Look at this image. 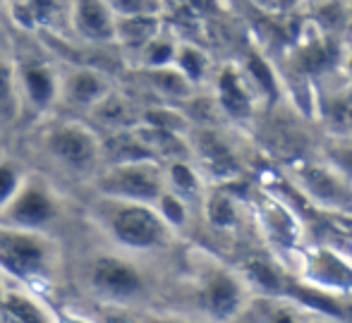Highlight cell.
I'll return each instance as SVG.
<instances>
[{"mask_svg": "<svg viewBox=\"0 0 352 323\" xmlns=\"http://www.w3.org/2000/svg\"><path fill=\"white\" fill-rule=\"evenodd\" d=\"M32 134V151L38 156L48 180L58 187L91 185L103 166V137L79 118H43Z\"/></svg>", "mask_w": 352, "mask_h": 323, "instance_id": "1", "label": "cell"}, {"mask_svg": "<svg viewBox=\"0 0 352 323\" xmlns=\"http://www.w3.org/2000/svg\"><path fill=\"white\" fill-rule=\"evenodd\" d=\"M79 285L98 307L130 311H140L153 295V280L144 268L142 256L111 245L89 252L79 261Z\"/></svg>", "mask_w": 352, "mask_h": 323, "instance_id": "2", "label": "cell"}, {"mask_svg": "<svg viewBox=\"0 0 352 323\" xmlns=\"http://www.w3.org/2000/svg\"><path fill=\"white\" fill-rule=\"evenodd\" d=\"M89 218L108 245L127 254H156L173 240V230L163 223L151 203L122 201L96 194L89 203Z\"/></svg>", "mask_w": 352, "mask_h": 323, "instance_id": "3", "label": "cell"}, {"mask_svg": "<svg viewBox=\"0 0 352 323\" xmlns=\"http://www.w3.org/2000/svg\"><path fill=\"white\" fill-rule=\"evenodd\" d=\"M63 268V247L56 235L0 225V271L12 282L38 292L56 282Z\"/></svg>", "mask_w": 352, "mask_h": 323, "instance_id": "4", "label": "cell"}, {"mask_svg": "<svg viewBox=\"0 0 352 323\" xmlns=\"http://www.w3.org/2000/svg\"><path fill=\"white\" fill-rule=\"evenodd\" d=\"M63 218H65V197L60 187L29 168L17 194L0 211V225L53 235Z\"/></svg>", "mask_w": 352, "mask_h": 323, "instance_id": "5", "label": "cell"}, {"mask_svg": "<svg viewBox=\"0 0 352 323\" xmlns=\"http://www.w3.org/2000/svg\"><path fill=\"white\" fill-rule=\"evenodd\" d=\"M91 187L98 197L151 203L153 206L161 192L166 190V175H163V166L156 158H140V161L103 166L91 180Z\"/></svg>", "mask_w": 352, "mask_h": 323, "instance_id": "6", "label": "cell"}, {"mask_svg": "<svg viewBox=\"0 0 352 323\" xmlns=\"http://www.w3.org/2000/svg\"><path fill=\"white\" fill-rule=\"evenodd\" d=\"M17 69L22 120L36 125L53 113L60 98V67L38 53H19L14 58Z\"/></svg>", "mask_w": 352, "mask_h": 323, "instance_id": "7", "label": "cell"}, {"mask_svg": "<svg viewBox=\"0 0 352 323\" xmlns=\"http://www.w3.org/2000/svg\"><path fill=\"white\" fill-rule=\"evenodd\" d=\"M197 300L201 319L228 323L242 314L247 304V282L226 266H206L197 278Z\"/></svg>", "mask_w": 352, "mask_h": 323, "instance_id": "8", "label": "cell"}, {"mask_svg": "<svg viewBox=\"0 0 352 323\" xmlns=\"http://www.w3.org/2000/svg\"><path fill=\"white\" fill-rule=\"evenodd\" d=\"M113 82L101 67L74 63L60 69V98L58 106H65L74 113H91L108 93L113 91Z\"/></svg>", "mask_w": 352, "mask_h": 323, "instance_id": "9", "label": "cell"}, {"mask_svg": "<svg viewBox=\"0 0 352 323\" xmlns=\"http://www.w3.org/2000/svg\"><path fill=\"white\" fill-rule=\"evenodd\" d=\"M297 182L314 203L331 211H352V187L326 163L297 168Z\"/></svg>", "mask_w": 352, "mask_h": 323, "instance_id": "10", "label": "cell"}, {"mask_svg": "<svg viewBox=\"0 0 352 323\" xmlns=\"http://www.w3.org/2000/svg\"><path fill=\"white\" fill-rule=\"evenodd\" d=\"M67 19L74 36L91 46H108L116 34V14L103 0H70Z\"/></svg>", "mask_w": 352, "mask_h": 323, "instance_id": "11", "label": "cell"}, {"mask_svg": "<svg viewBox=\"0 0 352 323\" xmlns=\"http://www.w3.org/2000/svg\"><path fill=\"white\" fill-rule=\"evenodd\" d=\"M0 316L3 323H53V307L29 287L0 290Z\"/></svg>", "mask_w": 352, "mask_h": 323, "instance_id": "12", "label": "cell"}, {"mask_svg": "<svg viewBox=\"0 0 352 323\" xmlns=\"http://www.w3.org/2000/svg\"><path fill=\"white\" fill-rule=\"evenodd\" d=\"M307 278L311 280L307 285H314L324 292H352V266L331 249H319L311 256L307 266Z\"/></svg>", "mask_w": 352, "mask_h": 323, "instance_id": "13", "label": "cell"}, {"mask_svg": "<svg viewBox=\"0 0 352 323\" xmlns=\"http://www.w3.org/2000/svg\"><path fill=\"white\" fill-rule=\"evenodd\" d=\"M19 125H22V103H19L14 58L0 51V134L5 137Z\"/></svg>", "mask_w": 352, "mask_h": 323, "instance_id": "14", "label": "cell"}, {"mask_svg": "<svg viewBox=\"0 0 352 323\" xmlns=\"http://www.w3.org/2000/svg\"><path fill=\"white\" fill-rule=\"evenodd\" d=\"M63 8V0H5L10 17L27 32H41L51 27Z\"/></svg>", "mask_w": 352, "mask_h": 323, "instance_id": "15", "label": "cell"}, {"mask_svg": "<svg viewBox=\"0 0 352 323\" xmlns=\"http://www.w3.org/2000/svg\"><path fill=\"white\" fill-rule=\"evenodd\" d=\"M158 32H161V14L116 17V34H113V43H118V46L137 53L144 43L151 41Z\"/></svg>", "mask_w": 352, "mask_h": 323, "instance_id": "16", "label": "cell"}, {"mask_svg": "<svg viewBox=\"0 0 352 323\" xmlns=\"http://www.w3.org/2000/svg\"><path fill=\"white\" fill-rule=\"evenodd\" d=\"M89 115L96 118L98 125L111 129V134L113 132H122V129H130V125H132L130 106H127V101L116 91V89H113V91L108 93V96L103 98V101L98 103V106L94 108Z\"/></svg>", "mask_w": 352, "mask_h": 323, "instance_id": "17", "label": "cell"}, {"mask_svg": "<svg viewBox=\"0 0 352 323\" xmlns=\"http://www.w3.org/2000/svg\"><path fill=\"white\" fill-rule=\"evenodd\" d=\"M163 175H166V187L170 192H175L177 197H182L185 201L199 197L201 182L197 170L185 161H170V166L163 168Z\"/></svg>", "mask_w": 352, "mask_h": 323, "instance_id": "18", "label": "cell"}, {"mask_svg": "<svg viewBox=\"0 0 352 323\" xmlns=\"http://www.w3.org/2000/svg\"><path fill=\"white\" fill-rule=\"evenodd\" d=\"M175 51H177L175 38L158 32L156 36H153L148 43H144L137 53H140V60H142L144 69H161V67H170L173 60H175Z\"/></svg>", "mask_w": 352, "mask_h": 323, "instance_id": "19", "label": "cell"}, {"mask_svg": "<svg viewBox=\"0 0 352 323\" xmlns=\"http://www.w3.org/2000/svg\"><path fill=\"white\" fill-rule=\"evenodd\" d=\"M29 168L22 158L0 153V211L10 203V199L17 194L22 180L27 177Z\"/></svg>", "mask_w": 352, "mask_h": 323, "instance_id": "20", "label": "cell"}, {"mask_svg": "<svg viewBox=\"0 0 352 323\" xmlns=\"http://www.w3.org/2000/svg\"><path fill=\"white\" fill-rule=\"evenodd\" d=\"M173 67H175L177 72H180L182 77L195 87V84H199L201 79L206 77V67H209V63H206V56L197 46H192V43H177Z\"/></svg>", "mask_w": 352, "mask_h": 323, "instance_id": "21", "label": "cell"}, {"mask_svg": "<svg viewBox=\"0 0 352 323\" xmlns=\"http://www.w3.org/2000/svg\"><path fill=\"white\" fill-rule=\"evenodd\" d=\"M218 96H221V106L232 115H242L250 111V98L242 87V79L235 72H226L218 79Z\"/></svg>", "mask_w": 352, "mask_h": 323, "instance_id": "22", "label": "cell"}, {"mask_svg": "<svg viewBox=\"0 0 352 323\" xmlns=\"http://www.w3.org/2000/svg\"><path fill=\"white\" fill-rule=\"evenodd\" d=\"M153 208H156V213L163 218V223H166V225L170 227L173 232L187 225V218H190V211H187V201L182 197H177L175 192L168 190V187L161 192V197L156 199Z\"/></svg>", "mask_w": 352, "mask_h": 323, "instance_id": "23", "label": "cell"}, {"mask_svg": "<svg viewBox=\"0 0 352 323\" xmlns=\"http://www.w3.org/2000/svg\"><path fill=\"white\" fill-rule=\"evenodd\" d=\"M144 72L151 77V84L158 91L170 98H185V96H190V91L195 89L173 65L170 67H161V69H144Z\"/></svg>", "mask_w": 352, "mask_h": 323, "instance_id": "24", "label": "cell"}, {"mask_svg": "<svg viewBox=\"0 0 352 323\" xmlns=\"http://www.w3.org/2000/svg\"><path fill=\"white\" fill-rule=\"evenodd\" d=\"M247 280L252 285H259L266 295H285V282H283V276H278L271 263L266 261H250L247 266Z\"/></svg>", "mask_w": 352, "mask_h": 323, "instance_id": "25", "label": "cell"}, {"mask_svg": "<svg viewBox=\"0 0 352 323\" xmlns=\"http://www.w3.org/2000/svg\"><path fill=\"white\" fill-rule=\"evenodd\" d=\"M116 17H140V14H161V0H103Z\"/></svg>", "mask_w": 352, "mask_h": 323, "instance_id": "26", "label": "cell"}, {"mask_svg": "<svg viewBox=\"0 0 352 323\" xmlns=\"http://www.w3.org/2000/svg\"><path fill=\"white\" fill-rule=\"evenodd\" d=\"M326 166H331L352 187V144H331L326 148Z\"/></svg>", "mask_w": 352, "mask_h": 323, "instance_id": "27", "label": "cell"}, {"mask_svg": "<svg viewBox=\"0 0 352 323\" xmlns=\"http://www.w3.org/2000/svg\"><path fill=\"white\" fill-rule=\"evenodd\" d=\"M250 77L254 79V84L259 87V91L264 93V96L274 98L276 96V79L274 74H271L269 65L264 60H259V58H250Z\"/></svg>", "mask_w": 352, "mask_h": 323, "instance_id": "28", "label": "cell"}, {"mask_svg": "<svg viewBox=\"0 0 352 323\" xmlns=\"http://www.w3.org/2000/svg\"><path fill=\"white\" fill-rule=\"evenodd\" d=\"M96 323H142L140 314L130 309H116V307H96V311H91Z\"/></svg>", "mask_w": 352, "mask_h": 323, "instance_id": "29", "label": "cell"}, {"mask_svg": "<svg viewBox=\"0 0 352 323\" xmlns=\"http://www.w3.org/2000/svg\"><path fill=\"white\" fill-rule=\"evenodd\" d=\"M209 218L216 225H230L235 221V208L228 197H216L209 201Z\"/></svg>", "mask_w": 352, "mask_h": 323, "instance_id": "30", "label": "cell"}, {"mask_svg": "<svg viewBox=\"0 0 352 323\" xmlns=\"http://www.w3.org/2000/svg\"><path fill=\"white\" fill-rule=\"evenodd\" d=\"M53 323H96V319L94 314L74 309V307H60V309H53Z\"/></svg>", "mask_w": 352, "mask_h": 323, "instance_id": "31", "label": "cell"}, {"mask_svg": "<svg viewBox=\"0 0 352 323\" xmlns=\"http://www.w3.org/2000/svg\"><path fill=\"white\" fill-rule=\"evenodd\" d=\"M140 321L142 323H209L199 316H185V314H158V311H144L140 314Z\"/></svg>", "mask_w": 352, "mask_h": 323, "instance_id": "32", "label": "cell"}, {"mask_svg": "<svg viewBox=\"0 0 352 323\" xmlns=\"http://www.w3.org/2000/svg\"><path fill=\"white\" fill-rule=\"evenodd\" d=\"M264 321L266 323H302L300 316L292 309H287V307H276V309H271Z\"/></svg>", "mask_w": 352, "mask_h": 323, "instance_id": "33", "label": "cell"}, {"mask_svg": "<svg viewBox=\"0 0 352 323\" xmlns=\"http://www.w3.org/2000/svg\"><path fill=\"white\" fill-rule=\"evenodd\" d=\"M345 69H348V74L352 77V56L348 58V63H345Z\"/></svg>", "mask_w": 352, "mask_h": 323, "instance_id": "34", "label": "cell"}, {"mask_svg": "<svg viewBox=\"0 0 352 323\" xmlns=\"http://www.w3.org/2000/svg\"><path fill=\"white\" fill-rule=\"evenodd\" d=\"M311 323H333V319H321V321H311Z\"/></svg>", "mask_w": 352, "mask_h": 323, "instance_id": "35", "label": "cell"}, {"mask_svg": "<svg viewBox=\"0 0 352 323\" xmlns=\"http://www.w3.org/2000/svg\"><path fill=\"white\" fill-rule=\"evenodd\" d=\"M0 12H5V0H0Z\"/></svg>", "mask_w": 352, "mask_h": 323, "instance_id": "36", "label": "cell"}, {"mask_svg": "<svg viewBox=\"0 0 352 323\" xmlns=\"http://www.w3.org/2000/svg\"><path fill=\"white\" fill-rule=\"evenodd\" d=\"M3 139H5V137L0 134V153H3Z\"/></svg>", "mask_w": 352, "mask_h": 323, "instance_id": "37", "label": "cell"}]
</instances>
